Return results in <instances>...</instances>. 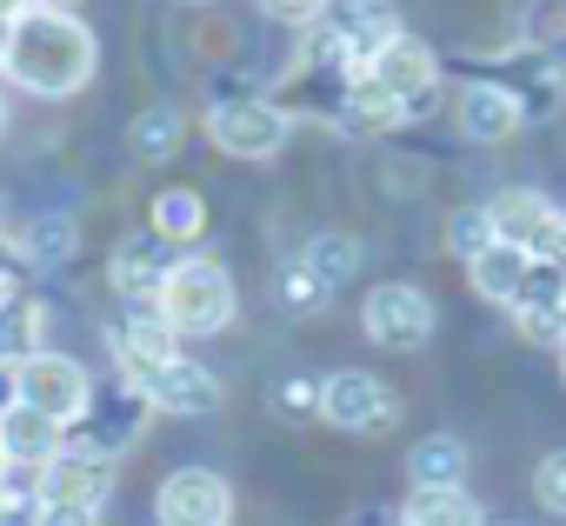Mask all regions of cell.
I'll use <instances>...</instances> for the list:
<instances>
[{
	"label": "cell",
	"instance_id": "32",
	"mask_svg": "<svg viewBox=\"0 0 566 526\" xmlns=\"http://www.w3.org/2000/svg\"><path fill=\"white\" fill-rule=\"evenodd\" d=\"M28 526H101V513H94V506H61V499H41Z\"/></svg>",
	"mask_w": 566,
	"mask_h": 526
},
{
	"label": "cell",
	"instance_id": "29",
	"mask_svg": "<svg viewBox=\"0 0 566 526\" xmlns=\"http://www.w3.org/2000/svg\"><path fill=\"white\" fill-rule=\"evenodd\" d=\"M533 493H539V506H546V513H559V519H566V446H559V453H546V460L533 466Z\"/></svg>",
	"mask_w": 566,
	"mask_h": 526
},
{
	"label": "cell",
	"instance_id": "7",
	"mask_svg": "<svg viewBox=\"0 0 566 526\" xmlns=\"http://www.w3.org/2000/svg\"><path fill=\"white\" fill-rule=\"evenodd\" d=\"M87 400H94V380H87L81 360H67V354H54V347H41V354L21 360V407H34V413L74 427V420L87 413Z\"/></svg>",
	"mask_w": 566,
	"mask_h": 526
},
{
	"label": "cell",
	"instance_id": "33",
	"mask_svg": "<svg viewBox=\"0 0 566 526\" xmlns=\"http://www.w3.org/2000/svg\"><path fill=\"white\" fill-rule=\"evenodd\" d=\"M34 506H41V499H34L28 486L0 480V526H28V519H34Z\"/></svg>",
	"mask_w": 566,
	"mask_h": 526
},
{
	"label": "cell",
	"instance_id": "27",
	"mask_svg": "<svg viewBox=\"0 0 566 526\" xmlns=\"http://www.w3.org/2000/svg\"><path fill=\"white\" fill-rule=\"evenodd\" d=\"M493 246V213L486 207H453L447 213V253L453 260H480Z\"/></svg>",
	"mask_w": 566,
	"mask_h": 526
},
{
	"label": "cell",
	"instance_id": "34",
	"mask_svg": "<svg viewBox=\"0 0 566 526\" xmlns=\"http://www.w3.org/2000/svg\"><path fill=\"white\" fill-rule=\"evenodd\" d=\"M21 407V354H0V420Z\"/></svg>",
	"mask_w": 566,
	"mask_h": 526
},
{
	"label": "cell",
	"instance_id": "11",
	"mask_svg": "<svg viewBox=\"0 0 566 526\" xmlns=\"http://www.w3.org/2000/svg\"><path fill=\"white\" fill-rule=\"evenodd\" d=\"M127 387H140V400H147L154 413H174V420H207V413L220 407L213 367H200V360H187V354H174L167 367H154L147 380H127Z\"/></svg>",
	"mask_w": 566,
	"mask_h": 526
},
{
	"label": "cell",
	"instance_id": "38",
	"mask_svg": "<svg viewBox=\"0 0 566 526\" xmlns=\"http://www.w3.org/2000/svg\"><path fill=\"white\" fill-rule=\"evenodd\" d=\"M553 267H559V281H566V240H559V253H553Z\"/></svg>",
	"mask_w": 566,
	"mask_h": 526
},
{
	"label": "cell",
	"instance_id": "23",
	"mask_svg": "<svg viewBox=\"0 0 566 526\" xmlns=\"http://www.w3.org/2000/svg\"><path fill=\"white\" fill-rule=\"evenodd\" d=\"M147 233H160L167 246L200 240V233H207V200H200L193 187H167V193H154V207H147Z\"/></svg>",
	"mask_w": 566,
	"mask_h": 526
},
{
	"label": "cell",
	"instance_id": "36",
	"mask_svg": "<svg viewBox=\"0 0 566 526\" xmlns=\"http://www.w3.org/2000/svg\"><path fill=\"white\" fill-rule=\"evenodd\" d=\"M28 8H54V14H74V0H28Z\"/></svg>",
	"mask_w": 566,
	"mask_h": 526
},
{
	"label": "cell",
	"instance_id": "1",
	"mask_svg": "<svg viewBox=\"0 0 566 526\" xmlns=\"http://www.w3.org/2000/svg\"><path fill=\"white\" fill-rule=\"evenodd\" d=\"M94 61H101V48H94L87 21L54 14V8H28L14 21V48H8V67L0 74L21 81L41 101H67V94H81L94 81Z\"/></svg>",
	"mask_w": 566,
	"mask_h": 526
},
{
	"label": "cell",
	"instance_id": "24",
	"mask_svg": "<svg viewBox=\"0 0 566 526\" xmlns=\"http://www.w3.org/2000/svg\"><path fill=\"white\" fill-rule=\"evenodd\" d=\"M407 480L413 486H467V440L460 433H427L407 453Z\"/></svg>",
	"mask_w": 566,
	"mask_h": 526
},
{
	"label": "cell",
	"instance_id": "35",
	"mask_svg": "<svg viewBox=\"0 0 566 526\" xmlns=\"http://www.w3.org/2000/svg\"><path fill=\"white\" fill-rule=\"evenodd\" d=\"M8 48H14V21L0 14V67H8Z\"/></svg>",
	"mask_w": 566,
	"mask_h": 526
},
{
	"label": "cell",
	"instance_id": "5",
	"mask_svg": "<svg viewBox=\"0 0 566 526\" xmlns=\"http://www.w3.org/2000/svg\"><path fill=\"white\" fill-rule=\"evenodd\" d=\"M321 420L340 427V433H387L400 420V393L360 367H340L321 380Z\"/></svg>",
	"mask_w": 566,
	"mask_h": 526
},
{
	"label": "cell",
	"instance_id": "28",
	"mask_svg": "<svg viewBox=\"0 0 566 526\" xmlns=\"http://www.w3.org/2000/svg\"><path fill=\"white\" fill-rule=\"evenodd\" d=\"M280 307H287V314H314V307H327V294L307 281L301 260H287V267H280Z\"/></svg>",
	"mask_w": 566,
	"mask_h": 526
},
{
	"label": "cell",
	"instance_id": "14",
	"mask_svg": "<svg viewBox=\"0 0 566 526\" xmlns=\"http://www.w3.org/2000/svg\"><path fill=\"white\" fill-rule=\"evenodd\" d=\"M154 407L140 400V387H120V400L114 407H101V400H87V413L67 427V446L74 453H101V460H114L120 446H134V433H140V420H147Z\"/></svg>",
	"mask_w": 566,
	"mask_h": 526
},
{
	"label": "cell",
	"instance_id": "10",
	"mask_svg": "<svg viewBox=\"0 0 566 526\" xmlns=\"http://www.w3.org/2000/svg\"><path fill=\"white\" fill-rule=\"evenodd\" d=\"M367 74H374V81L400 101V114H407V120L433 114V94H440V54H433L427 41L400 34L394 48H380V61H374Z\"/></svg>",
	"mask_w": 566,
	"mask_h": 526
},
{
	"label": "cell",
	"instance_id": "41",
	"mask_svg": "<svg viewBox=\"0 0 566 526\" xmlns=\"http://www.w3.org/2000/svg\"><path fill=\"white\" fill-rule=\"evenodd\" d=\"M0 480H8V453H0Z\"/></svg>",
	"mask_w": 566,
	"mask_h": 526
},
{
	"label": "cell",
	"instance_id": "22",
	"mask_svg": "<svg viewBox=\"0 0 566 526\" xmlns=\"http://www.w3.org/2000/svg\"><path fill=\"white\" fill-rule=\"evenodd\" d=\"M400 526H486V519H480V499L467 486H413Z\"/></svg>",
	"mask_w": 566,
	"mask_h": 526
},
{
	"label": "cell",
	"instance_id": "43",
	"mask_svg": "<svg viewBox=\"0 0 566 526\" xmlns=\"http://www.w3.org/2000/svg\"><path fill=\"white\" fill-rule=\"evenodd\" d=\"M8 307H14V301H0V314H8Z\"/></svg>",
	"mask_w": 566,
	"mask_h": 526
},
{
	"label": "cell",
	"instance_id": "42",
	"mask_svg": "<svg viewBox=\"0 0 566 526\" xmlns=\"http://www.w3.org/2000/svg\"><path fill=\"white\" fill-rule=\"evenodd\" d=\"M180 8H207V0H180Z\"/></svg>",
	"mask_w": 566,
	"mask_h": 526
},
{
	"label": "cell",
	"instance_id": "21",
	"mask_svg": "<svg viewBox=\"0 0 566 526\" xmlns=\"http://www.w3.org/2000/svg\"><path fill=\"white\" fill-rule=\"evenodd\" d=\"M14 253L28 267H61V260L81 253V220L74 213H34L21 233H14Z\"/></svg>",
	"mask_w": 566,
	"mask_h": 526
},
{
	"label": "cell",
	"instance_id": "13",
	"mask_svg": "<svg viewBox=\"0 0 566 526\" xmlns=\"http://www.w3.org/2000/svg\"><path fill=\"white\" fill-rule=\"evenodd\" d=\"M107 493H114V460H101V453H74V446H61V453L34 473V499L94 506V513H101Z\"/></svg>",
	"mask_w": 566,
	"mask_h": 526
},
{
	"label": "cell",
	"instance_id": "3",
	"mask_svg": "<svg viewBox=\"0 0 566 526\" xmlns=\"http://www.w3.org/2000/svg\"><path fill=\"white\" fill-rule=\"evenodd\" d=\"M294 134V114L273 107V101H253V94H233V101H213L207 107V140L233 160H273Z\"/></svg>",
	"mask_w": 566,
	"mask_h": 526
},
{
	"label": "cell",
	"instance_id": "6",
	"mask_svg": "<svg viewBox=\"0 0 566 526\" xmlns=\"http://www.w3.org/2000/svg\"><path fill=\"white\" fill-rule=\"evenodd\" d=\"M360 327H367L374 347L413 354V347H427V334H433V301H427L413 281H380V287L367 294V307H360Z\"/></svg>",
	"mask_w": 566,
	"mask_h": 526
},
{
	"label": "cell",
	"instance_id": "17",
	"mask_svg": "<svg viewBox=\"0 0 566 526\" xmlns=\"http://www.w3.org/2000/svg\"><path fill=\"white\" fill-rule=\"evenodd\" d=\"M61 446H67V427L34 413V407H14L8 420H0V453H8V466H34L41 473Z\"/></svg>",
	"mask_w": 566,
	"mask_h": 526
},
{
	"label": "cell",
	"instance_id": "39",
	"mask_svg": "<svg viewBox=\"0 0 566 526\" xmlns=\"http://www.w3.org/2000/svg\"><path fill=\"white\" fill-rule=\"evenodd\" d=\"M0 134H8V101H0Z\"/></svg>",
	"mask_w": 566,
	"mask_h": 526
},
{
	"label": "cell",
	"instance_id": "26",
	"mask_svg": "<svg viewBox=\"0 0 566 526\" xmlns=\"http://www.w3.org/2000/svg\"><path fill=\"white\" fill-rule=\"evenodd\" d=\"M526 48L539 61H566V0H533L526 8Z\"/></svg>",
	"mask_w": 566,
	"mask_h": 526
},
{
	"label": "cell",
	"instance_id": "40",
	"mask_svg": "<svg viewBox=\"0 0 566 526\" xmlns=\"http://www.w3.org/2000/svg\"><path fill=\"white\" fill-rule=\"evenodd\" d=\"M559 380H566V347H559Z\"/></svg>",
	"mask_w": 566,
	"mask_h": 526
},
{
	"label": "cell",
	"instance_id": "12",
	"mask_svg": "<svg viewBox=\"0 0 566 526\" xmlns=\"http://www.w3.org/2000/svg\"><path fill=\"white\" fill-rule=\"evenodd\" d=\"M167 274H174V246L160 233H127L114 246V260H107V281H114V294L127 307H154L160 287H167Z\"/></svg>",
	"mask_w": 566,
	"mask_h": 526
},
{
	"label": "cell",
	"instance_id": "2",
	"mask_svg": "<svg viewBox=\"0 0 566 526\" xmlns=\"http://www.w3.org/2000/svg\"><path fill=\"white\" fill-rule=\"evenodd\" d=\"M154 307H160V320L174 334H220V327H233L240 294H233V274L220 267V260L187 253V260H174V274H167Z\"/></svg>",
	"mask_w": 566,
	"mask_h": 526
},
{
	"label": "cell",
	"instance_id": "20",
	"mask_svg": "<svg viewBox=\"0 0 566 526\" xmlns=\"http://www.w3.org/2000/svg\"><path fill=\"white\" fill-rule=\"evenodd\" d=\"M340 127L347 134H394V127H407V114H400V101L374 74H354L340 87Z\"/></svg>",
	"mask_w": 566,
	"mask_h": 526
},
{
	"label": "cell",
	"instance_id": "31",
	"mask_svg": "<svg viewBox=\"0 0 566 526\" xmlns=\"http://www.w3.org/2000/svg\"><path fill=\"white\" fill-rule=\"evenodd\" d=\"M327 8H334V0H260V14L287 21V28H314V21H327Z\"/></svg>",
	"mask_w": 566,
	"mask_h": 526
},
{
	"label": "cell",
	"instance_id": "30",
	"mask_svg": "<svg viewBox=\"0 0 566 526\" xmlns=\"http://www.w3.org/2000/svg\"><path fill=\"white\" fill-rule=\"evenodd\" d=\"M273 407L287 413V420H314V413H321V380H307V374L280 380V387H273Z\"/></svg>",
	"mask_w": 566,
	"mask_h": 526
},
{
	"label": "cell",
	"instance_id": "15",
	"mask_svg": "<svg viewBox=\"0 0 566 526\" xmlns=\"http://www.w3.org/2000/svg\"><path fill=\"white\" fill-rule=\"evenodd\" d=\"M453 120H460L467 140L493 147V140H513V134L526 127V107H520L513 87H500V81H467L460 101H453Z\"/></svg>",
	"mask_w": 566,
	"mask_h": 526
},
{
	"label": "cell",
	"instance_id": "25",
	"mask_svg": "<svg viewBox=\"0 0 566 526\" xmlns=\"http://www.w3.org/2000/svg\"><path fill=\"white\" fill-rule=\"evenodd\" d=\"M180 140H187V114L167 107V101H160V107H140L134 127H127V147H134L140 160H174Z\"/></svg>",
	"mask_w": 566,
	"mask_h": 526
},
{
	"label": "cell",
	"instance_id": "8",
	"mask_svg": "<svg viewBox=\"0 0 566 526\" xmlns=\"http://www.w3.org/2000/svg\"><path fill=\"white\" fill-rule=\"evenodd\" d=\"M486 213H493V240H506L533 260H553L559 240H566V213L533 187H506L500 200H486Z\"/></svg>",
	"mask_w": 566,
	"mask_h": 526
},
{
	"label": "cell",
	"instance_id": "9",
	"mask_svg": "<svg viewBox=\"0 0 566 526\" xmlns=\"http://www.w3.org/2000/svg\"><path fill=\"white\" fill-rule=\"evenodd\" d=\"M160 526H227L233 519V486L213 466H174L154 493Z\"/></svg>",
	"mask_w": 566,
	"mask_h": 526
},
{
	"label": "cell",
	"instance_id": "16",
	"mask_svg": "<svg viewBox=\"0 0 566 526\" xmlns=\"http://www.w3.org/2000/svg\"><path fill=\"white\" fill-rule=\"evenodd\" d=\"M114 354H120L127 380H147L154 367H167V360L180 354V334L160 320V307H127V314L114 320Z\"/></svg>",
	"mask_w": 566,
	"mask_h": 526
},
{
	"label": "cell",
	"instance_id": "44",
	"mask_svg": "<svg viewBox=\"0 0 566 526\" xmlns=\"http://www.w3.org/2000/svg\"><path fill=\"white\" fill-rule=\"evenodd\" d=\"M394 526H400V519H394Z\"/></svg>",
	"mask_w": 566,
	"mask_h": 526
},
{
	"label": "cell",
	"instance_id": "37",
	"mask_svg": "<svg viewBox=\"0 0 566 526\" xmlns=\"http://www.w3.org/2000/svg\"><path fill=\"white\" fill-rule=\"evenodd\" d=\"M0 14H8V21H21V14H28V0H0Z\"/></svg>",
	"mask_w": 566,
	"mask_h": 526
},
{
	"label": "cell",
	"instance_id": "4",
	"mask_svg": "<svg viewBox=\"0 0 566 526\" xmlns=\"http://www.w3.org/2000/svg\"><path fill=\"white\" fill-rule=\"evenodd\" d=\"M321 28H327V41H334V54H340L347 74H367L380 61V48H394L407 34L394 0H334Z\"/></svg>",
	"mask_w": 566,
	"mask_h": 526
},
{
	"label": "cell",
	"instance_id": "18",
	"mask_svg": "<svg viewBox=\"0 0 566 526\" xmlns=\"http://www.w3.org/2000/svg\"><path fill=\"white\" fill-rule=\"evenodd\" d=\"M526 274H533V253H520V246H506V240H493L480 260H467L473 294H480V301H493V307H513V301H520V287H526Z\"/></svg>",
	"mask_w": 566,
	"mask_h": 526
},
{
	"label": "cell",
	"instance_id": "19",
	"mask_svg": "<svg viewBox=\"0 0 566 526\" xmlns=\"http://www.w3.org/2000/svg\"><path fill=\"white\" fill-rule=\"evenodd\" d=\"M294 260L307 267V281H314V287L334 301V294H340V287L360 274V240H354V233H340V227H327V233H314V240H307Z\"/></svg>",
	"mask_w": 566,
	"mask_h": 526
}]
</instances>
